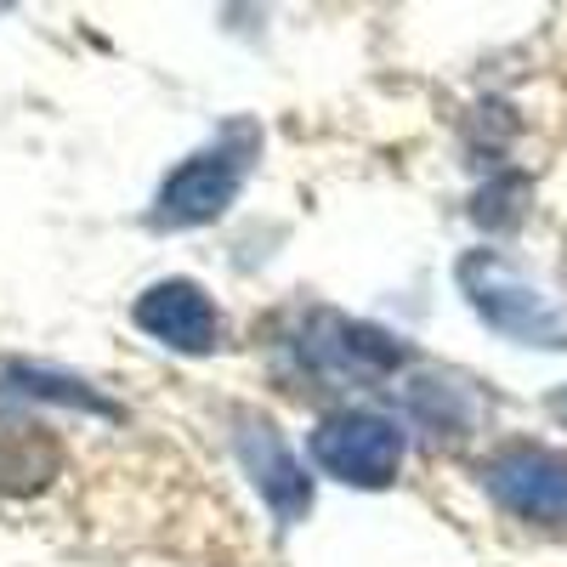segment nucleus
I'll return each mask as SVG.
<instances>
[{"label": "nucleus", "instance_id": "nucleus-5", "mask_svg": "<svg viewBox=\"0 0 567 567\" xmlns=\"http://www.w3.org/2000/svg\"><path fill=\"white\" fill-rule=\"evenodd\" d=\"M483 488L494 494V505H505L523 523H545V528L567 523V460L539 443H505L483 465Z\"/></svg>", "mask_w": 567, "mask_h": 567}, {"label": "nucleus", "instance_id": "nucleus-3", "mask_svg": "<svg viewBox=\"0 0 567 567\" xmlns=\"http://www.w3.org/2000/svg\"><path fill=\"white\" fill-rule=\"evenodd\" d=\"M454 278H460V296L471 301V312L488 329H499L511 341H528V347H567V318L505 256L471 250V256H460Z\"/></svg>", "mask_w": 567, "mask_h": 567}, {"label": "nucleus", "instance_id": "nucleus-1", "mask_svg": "<svg viewBox=\"0 0 567 567\" xmlns=\"http://www.w3.org/2000/svg\"><path fill=\"white\" fill-rule=\"evenodd\" d=\"M256 125L250 120H233L216 142H205L199 154H187L154 194L148 227L159 233H187V227H210L216 216H227V205L239 199V187L250 176L256 159Z\"/></svg>", "mask_w": 567, "mask_h": 567}, {"label": "nucleus", "instance_id": "nucleus-6", "mask_svg": "<svg viewBox=\"0 0 567 567\" xmlns=\"http://www.w3.org/2000/svg\"><path fill=\"white\" fill-rule=\"evenodd\" d=\"M131 323L142 336H154L159 347L182 352V358H210L227 336V323L216 312V301L205 296V284L194 278H159L136 296L131 307Z\"/></svg>", "mask_w": 567, "mask_h": 567}, {"label": "nucleus", "instance_id": "nucleus-2", "mask_svg": "<svg viewBox=\"0 0 567 567\" xmlns=\"http://www.w3.org/2000/svg\"><path fill=\"white\" fill-rule=\"evenodd\" d=\"M307 454L323 477H336L347 488H392L398 483V465L409 454L403 425L381 409H329L312 437Z\"/></svg>", "mask_w": 567, "mask_h": 567}, {"label": "nucleus", "instance_id": "nucleus-9", "mask_svg": "<svg viewBox=\"0 0 567 567\" xmlns=\"http://www.w3.org/2000/svg\"><path fill=\"white\" fill-rule=\"evenodd\" d=\"M7 386L18 398H34V403H63V409L120 420V403H109L103 392H91L85 381H74V374H63V369H45V363H7Z\"/></svg>", "mask_w": 567, "mask_h": 567}, {"label": "nucleus", "instance_id": "nucleus-10", "mask_svg": "<svg viewBox=\"0 0 567 567\" xmlns=\"http://www.w3.org/2000/svg\"><path fill=\"white\" fill-rule=\"evenodd\" d=\"M409 409L414 420L425 425V432L437 437H465L471 420H477V403H471V392L460 381H443V374H425V381L409 386Z\"/></svg>", "mask_w": 567, "mask_h": 567}, {"label": "nucleus", "instance_id": "nucleus-12", "mask_svg": "<svg viewBox=\"0 0 567 567\" xmlns=\"http://www.w3.org/2000/svg\"><path fill=\"white\" fill-rule=\"evenodd\" d=\"M545 409H550V414H556V420L567 425V386H556V392L545 398Z\"/></svg>", "mask_w": 567, "mask_h": 567}, {"label": "nucleus", "instance_id": "nucleus-7", "mask_svg": "<svg viewBox=\"0 0 567 567\" xmlns=\"http://www.w3.org/2000/svg\"><path fill=\"white\" fill-rule=\"evenodd\" d=\"M233 449H239L250 483L261 488V499H267V511L278 516V523H307V511H312V477H307V465L296 460V449L284 443L278 425L267 414H239Z\"/></svg>", "mask_w": 567, "mask_h": 567}, {"label": "nucleus", "instance_id": "nucleus-8", "mask_svg": "<svg viewBox=\"0 0 567 567\" xmlns=\"http://www.w3.org/2000/svg\"><path fill=\"white\" fill-rule=\"evenodd\" d=\"M63 471V443L40 425H7L0 432V494H34Z\"/></svg>", "mask_w": 567, "mask_h": 567}, {"label": "nucleus", "instance_id": "nucleus-4", "mask_svg": "<svg viewBox=\"0 0 567 567\" xmlns=\"http://www.w3.org/2000/svg\"><path fill=\"white\" fill-rule=\"evenodd\" d=\"M296 347H301V363L329 374V381H386L414 358L398 336L347 312H312Z\"/></svg>", "mask_w": 567, "mask_h": 567}, {"label": "nucleus", "instance_id": "nucleus-11", "mask_svg": "<svg viewBox=\"0 0 567 567\" xmlns=\"http://www.w3.org/2000/svg\"><path fill=\"white\" fill-rule=\"evenodd\" d=\"M523 194H528L523 176H499L494 187H483V194H477L471 216H477L483 227H511V221H516V205H511V199H523Z\"/></svg>", "mask_w": 567, "mask_h": 567}]
</instances>
